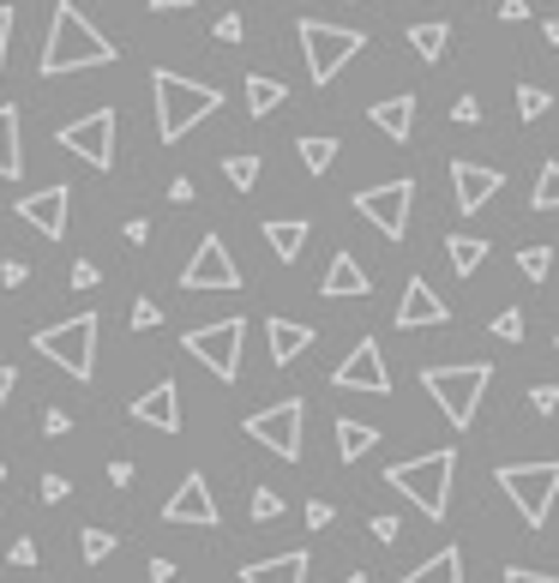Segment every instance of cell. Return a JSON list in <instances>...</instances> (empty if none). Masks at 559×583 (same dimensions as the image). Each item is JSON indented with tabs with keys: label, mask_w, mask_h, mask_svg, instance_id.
<instances>
[{
	"label": "cell",
	"mask_w": 559,
	"mask_h": 583,
	"mask_svg": "<svg viewBox=\"0 0 559 583\" xmlns=\"http://www.w3.org/2000/svg\"><path fill=\"white\" fill-rule=\"evenodd\" d=\"M43 79H67V72H85V67H114V43L85 19L72 0H55L48 12V36H43Z\"/></svg>",
	"instance_id": "6da1fadb"
},
{
	"label": "cell",
	"mask_w": 559,
	"mask_h": 583,
	"mask_svg": "<svg viewBox=\"0 0 559 583\" xmlns=\"http://www.w3.org/2000/svg\"><path fill=\"white\" fill-rule=\"evenodd\" d=\"M150 97H157V138H163V145L187 138L199 121H211V115L223 109V91H217V85L181 79V72H169V67L150 72Z\"/></svg>",
	"instance_id": "7a4b0ae2"
},
{
	"label": "cell",
	"mask_w": 559,
	"mask_h": 583,
	"mask_svg": "<svg viewBox=\"0 0 559 583\" xmlns=\"http://www.w3.org/2000/svg\"><path fill=\"white\" fill-rule=\"evenodd\" d=\"M422 385H427V397L446 410L451 427H469V422H476V410H481V397H488V385H493V367H488V361L422 367Z\"/></svg>",
	"instance_id": "3957f363"
},
{
	"label": "cell",
	"mask_w": 559,
	"mask_h": 583,
	"mask_svg": "<svg viewBox=\"0 0 559 583\" xmlns=\"http://www.w3.org/2000/svg\"><path fill=\"white\" fill-rule=\"evenodd\" d=\"M451 475H457V451H427V458H410V463H391L385 481L415 500L427 517H446L451 512Z\"/></svg>",
	"instance_id": "277c9868"
},
{
	"label": "cell",
	"mask_w": 559,
	"mask_h": 583,
	"mask_svg": "<svg viewBox=\"0 0 559 583\" xmlns=\"http://www.w3.org/2000/svg\"><path fill=\"white\" fill-rule=\"evenodd\" d=\"M505 487V500L517 505L529 529H541L554 517V500H559V458H541V463H500L493 469Z\"/></svg>",
	"instance_id": "5b68a950"
},
{
	"label": "cell",
	"mask_w": 559,
	"mask_h": 583,
	"mask_svg": "<svg viewBox=\"0 0 559 583\" xmlns=\"http://www.w3.org/2000/svg\"><path fill=\"white\" fill-rule=\"evenodd\" d=\"M301 55H308V79L313 85H332L343 67L367 48V36L355 24H325V19H301Z\"/></svg>",
	"instance_id": "8992f818"
},
{
	"label": "cell",
	"mask_w": 559,
	"mask_h": 583,
	"mask_svg": "<svg viewBox=\"0 0 559 583\" xmlns=\"http://www.w3.org/2000/svg\"><path fill=\"white\" fill-rule=\"evenodd\" d=\"M31 349L43 355V361L67 367L79 385H91V373H97V313H72L67 325H55V332H36Z\"/></svg>",
	"instance_id": "52a82bcc"
},
{
	"label": "cell",
	"mask_w": 559,
	"mask_h": 583,
	"mask_svg": "<svg viewBox=\"0 0 559 583\" xmlns=\"http://www.w3.org/2000/svg\"><path fill=\"white\" fill-rule=\"evenodd\" d=\"M301 422H308V403H301V397H283V403H271V410L247 415V422H241V434H247L253 446H265L271 458L301 463V451H308V439H301Z\"/></svg>",
	"instance_id": "ba28073f"
},
{
	"label": "cell",
	"mask_w": 559,
	"mask_h": 583,
	"mask_svg": "<svg viewBox=\"0 0 559 583\" xmlns=\"http://www.w3.org/2000/svg\"><path fill=\"white\" fill-rule=\"evenodd\" d=\"M241 337H247L241 319H211V325H193V332L181 337V349L193 355V361H205L217 379H241Z\"/></svg>",
	"instance_id": "9c48e42d"
},
{
	"label": "cell",
	"mask_w": 559,
	"mask_h": 583,
	"mask_svg": "<svg viewBox=\"0 0 559 583\" xmlns=\"http://www.w3.org/2000/svg\"><path fill=\"white\" fill-rule=\"evenodd\" d=\"M410 205H415V181H410V175H398V181H385V187H361V193H355V211H361V217L373 223L385 240L410 235Z\"/></svg>",
	"instance_id": "30bf717a"
},
{
	"label": "cell",
	"mask_w": 559,
	"mask_h": 583,
	"mask_svg": "<svg viewBox=\"0 0 559 583\" xmlns=\"http://www.w3.org/2000/svg\"><path fill=\"white\" fill-rule=\"evenodd\" d=\"M114 109H91V115H79V121H67L60 126V150H72L79 162H91L97 175H109L114 169Z\"/></svg>",
	"instance_id": "8fae6325"
},
{
	"label": "cell",
	"mask_w": 559,
	"mask_h": 583,
	"mask_svg": "<svg viewBox=\"0 0 559 583\" xmlns=\"http://www.w3.org/2000/svg\"><path fill=\"white\" fill-rule=\"evenodd\" d=\"M332 385H337V391H367V397H385V391H391V379H385V349H379L373 337H361V344H355V349L337 361Z\"/></svg>",
	"instance_id": "7c38bea8"
},
{
	"label": "cell",
	"mask_w": 559,
	"mask_h": 583,
	"mask_svg": "<svg viewBox=\"0 0 559 583\" xmlns=\"http://www.w3.org/2000/svg\"><path fill=\"white\" fill-rule=\"evenodd\" d=\"M181 289H241V265L228 259L223 235H205L181 271Z\"/></svg>",
	"instance_id": "4fadbf2b"
},
{
	"label": "cell",
	"mask_w": 559,
	"mask_h": 583,
	"mask_svg": "<svg viewBox=\"0 0 559 583\" xmlns=\"http://www.w3.org/2000/svg\"><path fill=\"white\" fill-rule=\"evenodd\" d=\"M67 217H72V187H60V181H48V187H36V193L19 199V223H31V229L48 235V240L67 235Z\"/></svg>",
	"instance_id": "5bb4252c"
},
{
	"label": "cell",
	"mask_w": 559,
	"mask_h": 583,
	"mask_svg": "<svg viewBox=\"0 0 559 583\" xmlns=\"http://www.w3.org/2000/svg\"><path fill=\"white\" fill-rule=\"evenodd\" d=\"M163 524H193V529H211V524H217V493H211V481L199 475V469H187L181 487L169 493V505H163Z\"/></svg>",
	"instance_id": "9a60e30c"
},
{
	"label": "cell",
	"mask_w": 559,
	"mask_h": 583,
	"mask_svg": "<svg viewBox=\"0 0 559 583\" xmlns=\"http://www.w3.org/2000/svg\"><path fill=\"white\" fill-rule=\"evenodd\" d=\"M133 422L138 427H157V434H181V391H175V379H157L150 391H138V397H133Z\"/></svg>",
	"instance_id": "2e32d148"
},
{
	"label": "cell",
	"mask_w": 559,
	"mask_h": 583,
	"mask_svg": "<svg viewBox=\"0 0 559 583\" xmlns=\"http://www.w3.org/2000/svg\"><path fill=\"white\" fill-rule=\"evenodd\" d=\"M451 187H457V211H463V217H476V211H481V205H488V199L505 187V175L457 157V162H451Z\"/></svg>",
	"instance_id": "e0dca14e"
},
{
	"label": "cell",
	"mask_w": 559,
	"mask_h": 583,
	"mask_svg": "<svg viewBox=\"0 0 559 583\" xmlns=\"http://www.w3.org/2000/svg\"><path fill=\"white\" fill-rule=\"evenodd\" d=\"M451 307L434 295V283L427 277H410L403 283V301H398V332H415V325H446Z\"/></svg>",
	"instance_id": "ac0fdd59"
},
{
	"label": "cell",
	"mask_w": 559,
	"mask_h": 583,
	"mask_svg": "<svg viewBox=\"0 0 559 583\" xmlns=\"http://www.w3.org/2000/svg\"><path fill=\"white\" fill-rule=\"evenodd\" d=\"M308 572H313V553L289 548V553H271V560L241 565V583H308Z\"/></svg>",
	"instance_id": "d6986e66"
},
{
	"label": "cell",
	"mask_w": 559,
	"mask_h": 583,
	"mask_svg": "<svg viewBox=\"0 0 559 583\" xmlns=\"http://www.w3.org/2000/svg\"><path fill=\"white\" fill-rule=\"evenodd\" d=\"M367 115H373V126L391 138V145H410V133H415V97H410V91L379 97V103L367 109Z\"/></svg>",
	"instance_id": "ffe728a7"
},
{
	"label": "cell",
	"mask_w": 559,
	"mask_h": 583,
	"mask_svg": "<svg viewBox=\"0 0 559 583\" xmlns=\"http://www.w3.org/2000/svg\"><path fill=\"white\" fill-rule=\"evenodd\" d=\"M320 289H325L332 301H361L373 283H367V271H361V259H355V253H337V259L325 265V283H320Z\"/></svg>",
	"instance_id": "44dd1931"
},
{
	"label": "cell",
	"mask_w": 559,
	"mask_h": 583,
	"mask_svg": "<svg viewBox=\"0 0 559 583\" xmlns=\"http://www.w3.org/2000/svg\"><path fill=\"white\" fill-rule=\"evenodd\" d=\"M265 337H271V361L277 367H289L295 355L313 349V325H301V319H271V325H265Z\"/></svg>",
	"instance_id": "7402d4cb"
},
{
	"label": "cell",
	"mask_w": 559,
	"mask_h": 583,
	"mask_svg": "<svg viewBox=\"0 0 559 583\" xmlns=\"http://www.w3.org/2000/svg\"><path fill=\"white\" fill-rule=\"evenodd\" d=\"M373 446H379V427H373V422H355V415H337V463H361Z\"/></svg>",
	"instance_id": "603a6c76"
},
{
	"label": "cell",
	"mask_w": 559,
	"mask_h": 583,
	"mask_svg": "<svg viewBox=\"0 0 559 583\" xmlns=\"http://www.w3.org/2000/svg\"><path fill=\"white\" fill-rule=\"evenodd\" d=\"M308 217H271V223H265V240H271V253H277V259H283V265H295L301 259V247H308Z\"/></svg>",
	"instance_id": "cb8c5ba5"
},
{
	"label": "cell",
	"mask_w": 559,
	"mask_h": 583,
	"mask_svg": "<svg viewBox=\"0 0 559 583\" xmlns=\"http://www.w3.org/2000/svg\"><path fill=\"white\" fill-rule=\"evenodd\" d=\"M24 175V145H19V109L0 103V181Z\"/></svg>",
	"instance_id": "d4e9b609"
},
{
	"label": "cell",
	"mask_w": 559,
	"mask_h": 583,
	"mask_svg": "<svg viewBox=\"0 0 559 583\" xmlns=\"http://www.w3.org/2000/svg\"><path fill=\"white\" fill-rule=\"evenodd\" d=\"M398 583H463V548H439L434 560H422L415 572H403Z\"/></svg>",
	"instance_id": "484cf974"
},
{
	"label": "cell",
	"mask_w": 559,
	"mask_h": 583,
	"mask_svg": "<svg viewBox=\"0 0 559 583\" xmlns=\"http://www.w3.org/2000/svg\"><path fill=\"white\" fill-rule=\"evenodd\" d=\"M241 97H247V115H253V121H265V115H271V109H283V103H289V85L265 79V72H247V85H241Z\"/></svg>",
	"instance_id": "4316f807"
},
{
	"label": "cell",
	"mask_w": 559,
	"mask_h": 583,
	"mask_svg": "<svg viewBox=\"0 0 559 583\" xmlns=\"http://www.w3.org/2000/svg\"><path fill=\"white\" fill-rule=\"evenodd\" d=\"M446 259L457 277H476L481 259H488V235H446Z\"/></svg>",
	"instance_id": "83f0119b"
},
{
	"label": "cell",
	"mask_w": 559,
	"mask_h": 583,
	"mask_svg": "<svg viewBox=\"0 0 559 583\" xmlns=\"http://www.w3.org/2000/svg\"><path fill=\"white\" fill-rule=\"evenodd\" d=\"M446 43H451V24L446 19H434V24H410V48L422 60H439L446 55Z\"/></svg>",
	"instance_id": "f1b7e54d"
},
{
	"label": "cell",
	"mask_w": 559,
	"mask_h": 583,
	"mask_svg": "<svg viewBox=\"0 0 559 583\" xmlns=\"http://www.w3.org/2000/svg\"><path fill=\"white\" fill-rule=\"evenodd\" d=\"M295 157H301V169H308V175H325V169H332V162H337V138H325V133H308V138H301V145H295Z\"/></svg>",
	"instance_id": "f546056e"
},
{
	"label": "cell",
	"mask_w": 559,
	"mask_h": 583,
	"mask_svg": "<svg viewBox=\"0 0 559 583\" xmlns=\"http://www.w3.org/2000/svg\"><path fill=\"white\" fill-rule=\"evenodd\" d=\"M529 211H559V162H541L536 187H529Z\"/></svg>",
	"instance_id": "4dcf8cb0"
},
{
	"label": "cell",
	"mask_w": 559,
	"mask_h": 583,
	"mask_svg": "<svg viewBox=\"0 0 559 583\" xmlns=\"http://www.w3.org/2000/svg\"><path fill=\"white\" fill-rule=\"evenodd\" d=\"M223 175H228V187L253 193V181H259V157H253V150H241V157H223Z\"/></svg>",
	"instance_id": "1f68e13d"
},
{
	"label": "cell",
	"mask_w": 559,
	"mask_h": 583,
	"mask_svg": "<svg viewBox=\"0 0 559 583\" xmlns=\"http://www.w3.org/2000/svg\"><path fill=\"white\" fill-rule=\"evenodd\" d=\"M554 109V91H541V85H517V115L524 121H541Z\"/></svg>",
	"instance_id": "d6a6232c"
},
{
	"label": "cell",
	"mask_w": 559,
	"mask_h": 583,
	"mask_svg": "<svg viewBox=\"0 0 559 583\" xmlns=\"http://www.w3.org/2000/svg\"><path fill=\"white\" fill-rule=\"evenodd\" d=\"M517 271H524L529 283H548V271H554V247H524V253H517Z\"/></svg>",
	"instance_id": "836d02e7"
},
{
	"label": "cell",
	"mask_w": 559,
	"mask_h": 583,
	"mask_svg": "<svg viewBox=\"0 0 559 583\" xmlns=\"http://www.w3.org/2000/svg\"><path fill=\"white\" fill-rule=\"evenodd\" d=\"M79 553H85V560H91V565H103L109 560V553H114V536H109V529H85V536H79Z\"/></svg>",
	"instance_id": "e575fe53"
},
{
	"label": "cell",
	"mask_w": 559,
	"mask_h": 583,
	"mask_svg": "<svg viewBox=\"0 0 559 583\" xmlns=\"http://www.w3.org/2000/svg\"><path fill=\"white\" fill-rule=\"evenodd\" d=\"M493 337H500V344H517V337H524V313L505 307L500 319H493Z\"/></svg>",
	"instance_id": "d590c367"
},
{
	"label": "cell",
	"mask_w": 559,
	"mask_h": 583,
	"mask_svg": "<svg viewBox=\"0 0 559 583\" xmlns=\"http://www.w3.org/2000/svg\"><path fill=\"white\" fill-rule=\"evenodd\" d=\"M277 512H283V500H277L271 487H259V493H253V524H271Z\"/></svg>",
	"instance_id": "8d00e7d4"
},
{
	"label": "cell",
	"mask_w": 559,
	"mask_h": 583,
	"mask_svg": "<svg viewBox=\"0 0 559 583\" xmlns=\"http://www.w3.org/2000/svg\"><path fill=\"white\" fill-rule=\"evenodd\" d=\"M150 325H163V307L157 301H133V332H150Z\"/></svg>",
	"instance_id": "74e56055"
},
{
	"label": "cell",
	"mask_w": 559,
	"mask_h": 583,
	"mask_svg": "<svg viewBox=\"0 0 559 583\" xmlns=\"http://www.w3.org/2000/svg\"><path fill=\"white\" fill-rule=\"evenodd\" d=\"M43 434H48V439H67V434H72V415H67V410H43Z\"/></svg>",
	"instance_id": "f35d334b"
},
{
	"label": "cell",
	"mask_w": 559,
	"mask_h": 583,
	"mask_svg": "<svg viewBox=\"0 0 559 583\" xmlns=\"http://www.w3.org/2000/svg\"><path fill=\"white\" fill-rule=\"evenodd\" d=\"M60 500H72V481L67 475H43V505H60Z\"/></svg>",
	"instance_id": "ab89813d"
},
{
	"label": "cell",
	"mask_w": 559,
	"mask_h": 583,
	"mask_svg": "<svg viewBox=\"0 0 559 583\" xmlns=\"http://www.w3.org/2000/svg\"><path fill=\"white\" fill-rule=\"evenodd\" d=\"M529 410H536V415H554V410H559V385H536V391H529Z\"/></svg>",
	"instance_id": "60d3db41"
},
{
	"label": "cell",
	"mask_w": 559,
	"mask_h": 583,
	"mask_svg": "<svg viewBox=\"0 0 559 583\" xmlns=\"http://www.w3.org/2000/svg\"><path fill=\"white\" fill-rule=\"evenodd\" d=\"M97 283H103V271L91 259H72V289H97Z\"/></svg>",
	"instance_id": "b9f144b4"
},
{
	"label": "cell",
	"mask_w": 559,
	"mask_h": 583,
	"mask_svg": "<svg viewBox=\"0 0 559 583\" xmlns=\"http://www.w3.org/2000/svg\"><path fill=\"white\" fill-rule=\"evenodd\" d=\"M7 560L19 565V572H31V565H36V541H31V536H19V541H12V553H7Z\"/></svg>",
	"instance_id": "7bdbcfd3"
},
{
	"label": "cell",
	"mask_w": 559,
	"mask_h": 583,
	"mask_svg": "<svg viewBox=\"0 0 559 583\" xmlns=\"http://www.w3.org/2000/svg\"><path fill=\"white\" fill-rule=\"evenodd\" d=\"M247 36V24H241V12H223L217 19V43H241Z\"/></svg>",
	"instance_id": "ee69618b"
},
{
	"label": "cell",
	"mask_w": 559,
	"mask_h": 583,
	"mask_svg": "<svg viewBox=\"0 0 559 583\" xmlns=\"http://www.w3.org/2000/svg\"><path fill=\"white\" fill-rule=\"evenodd\" d=\"M451 121H457V126H476V121H481V103H476V97H457V103H451Z\"/></svg>",
	"instance_id": "f6af8a7d"
},
{
	"label": "cell",
	"mask_w": 559,
	"mask_h": 583,
	"mask_svg": "<svg viewBox=\"0 0 559 583\" xmlns=\"http://www.w3.org/2000/svg\"><path fill=\"white\" fill-rule=\"evenodd\" d=\"M367 529H373V541H385V548H391V541H398V529H403V524H398V517L385 512V517H373V524H367Z\"/></svg>",
	"instance_id": "bcb514c9"
},
{
	"label": "cell",
	"mask_w": 559,
	"mask_h": 583,
	"mask_svg": "<svg viewBox=\"0 0 559 583\" xmlns=\"http://www.w3.org/2000/svg\"><path fill=\"white\" fill-rule=\"evenodd\" d=\"M24 277H31V265H24V259H7V265H0V283H7V289H19Z\"/></svg>",
	"instance_id": "7dc6e473"
},
{
	"label": "cell",
	"mask_w": 559,
	"mask_h": 583,
	"mask_svg": "<svg viewBox=\"0 0 559 583\" xmlns=\"http://www.w3.org/2000/svg\"><path fill=\"white\" fill-rule=\"evenodd\" d=\"M308 529H332V505L325 500H308Z\"/></svg>",
	"instance_id": "c3c4849f"
},
{
	"label": "cell",
	"mask_w": 559,
	"mask_h": 583,
	"mask_svg": "<svg viewBox=\"0 0 559 583\" xmlns=\"http://www.w3.org/2000/svg\"><path fill=\"white\" fill-rule=\"evenodd\" d=\"M505 583H559L554 572H529V565H512V572H505Z\"/></svg>",
	"instance_id": "681fc988"
},
{
	"label": "cell",
	"mask_w": 559,
	"mask_h": 583,
	"mask_svg": "<svg viewBox=\"0 0 559 583\" xmlns=\"http://www.w3.org/2000/svg\"><path fill=\"white\" fill-rule=\"evenodd\" d=\"M7 48H12V7H0V72H7Z\"/></svg>",
	"instance_id": "f907efd6"
},
{
	"label": "cell",
	"mask_w": 559,
	"mask_h": 583,
	"mask_svg": "<svg viewBox=\"0 0 559 583\" xmlns=\"http://www.w3.org/2000/svg\"><path fill=\"white\" fill-rule=\"evenodd\" d=\"M500 19L505 24H524L529 19V0H500Z\"/></svg>",
	"instance_id": "816d5d0a"
},
{
	"label": "cell",
	"mask_w": 559,
	"mask_h": 583,
	"mask_svg": "<svg viewBox=\"0 0 559 583\" xmlns=\"http://www.w3.org/2000/svg\"><path fill=\"white\" fill-rule=\"evenodd\" d=\"M109 487H133V463H126V458L109 463Z\"/></svg>",
	"instance_id": "f5cc1de1"
},
{
	"label": "cell",
	"mask_w": 559,
	"mask_h": 583,
	"mask_svg": "<svg viewBox=\"0 0 559 583\" xmlns=\"http://www.w3.org/2000/svg\"><path fill=\"white\" fill-rule=\"evenodd\" d=\"M169 199H175V205H193V181H187V175H175V181H169Z\"/></svg>",
	"instance_id": "db71d44e"
},
{
	"label": "cell",
	"mask_w": 559,
	"mask_h": 583,
	"mask_svg": "<svg viewBox=\"0 0 559 583\" xmlns=\"http://www.w3.org/2000/svg\"><path fill=\"white\" fill-rule=\"evenodd\" d=\"M126 240H133V247H145V240H150V223L145 217H133V223H126V229H121Z\"/></svg>",
	"instance_id": "11a10c76"
},
{
	"label": "cell",
	"mask_w": 559,
	"mask_h": 583,
	"mask_svg": "<svg viewBox=\"0 0 559 583\" xmlns=\"http://www.w3.org/2000/svg\"><path fill=\"white\" fill-rule=\"evenodd\" d=\"M145 572H150V583H175V560H150Z\"/></svg>",
	"instance_id": "9f6ffc18"
},
{
	"label": "cell",
	"mask_w": 559,
	"mask_h": 583,
	"mask_svg": "<svg viewBox=\"0 0 559 583\" xmlns=\"http://www.w3.org/2000/svg\"><path fill=\"white\" fill-rule=\"evenodd\" d=\"M145 7H150V12H187L193 0H145Z\"/></svg>",
	"instance_id": "6f0895ef"
},
{
	"label": "cell",
	"mask_w": 559,
	"mask_h": 583,
	"mask_svg": "<svg viewBox=\"0 0 559 583\" xmlns=\"http://www.w3.org/2000/svg\"><path fill=\"white\" fill-rule=\"evenodd\" d=\"M12 379H19V373H12V367H0V410H7V397H12Z\"/></svg>",
	"instance_id": "680465c9"
},
{
	"label": "cell",
	"mask_w": 559,
	"mask_h": 583,
	"mask_svg": "<svg viewBox=\"0 0 559 583\" xmlns=\"http://www.w3.org/2000/svg\"><path fill=\"white\" fill-rule=\"evenodd\" d=\"M541 36H548V43H559V19H548V24H541Z\"/></svg>",
	"instance_id": "91938a15"
},
{
	"label": "cell",
	"mask_w": 559,
	"mask_h": 583,
	"mask_svg": "<svg viewBox=\"0 0 559 583\" xmlns=\"http://www.w3.org/2000/svg\"><path fill=\"white\" fill-rule=\"evenodd\" d=\"M343 583H367V578H361V572H349V578H343Z\"/></svg>",
	"instance_id": "94428289"
},
{
	"label": "cell",
	"mask_w": 559,
	"mask_h": 583,
	"mask_svg": "<svg viewBox=\"0 0 559 583\" xmlns=\"http://www.w3.org/2000/svg\"><path fill=\"white\" fill-rule=\"evenodd\" d=\"M0 493H7V469H0Z\"/></svg>",
	"instance_id": "6125c7cd"
},
{
	"label": "cell",
	"mask_w": 559,
	"mask_h": 583,
	"mask_svg": "<svg viewBox=\"0 0 559 583\" xmlns=\"http://www.w3.org/2000/svg\"><path fill=\"white\" fill-rule=\"evenodd\" d=\"M554 349H559V332H554Z\"/></svg>",
	"instance_id": "be15d7a7"
}]
</instances>
